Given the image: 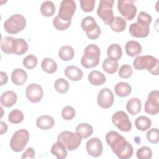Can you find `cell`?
<instances>
[{
  "label": "cell",
  "mask_w": 159,
  "mask_h": 159,
  "mask_svg": "<svg viewBox=\"0 0 159 159\" xmlns=\"http://www.w3.org/2000/svg\"><path fill=\"white\" fill-rule=\"evenodd\" d=\"M106 141L116 155L120 159L130 158L134 153L131 144L117 132L111 130L106 135Z\"/></svg>",
  "instance_id": "6da1fadb"
},
{
  "label": "cell",
  "mask_w": 159,
  "mask_h": 159,
  "mask_svg": "<svg viewBox=\"0 0 159 159\" xmlns=\"http://www.w3.org/2000/svg\"><path fill=\"white\" fill-rule=\"evenodd\" d=\"M28 47V44L24 39H14L7 36L2 38L1 40V49L6 54L14 53L22 55L27 52Z\"/></svg>",
  "instance_id": "7a4b0ae2"
},
{
  "label": "cell",
  "mask_w": 159,
  "mask_h": 159,
  "mask_svg": "<svg viewBox=\"0 0 159 159\" xmlns=\"http://www.w3.org/2000/svg\"><path fill=\"white\" fill-rule=\"evenodd\" d=\"M133 66L137 70L147 69L151 74L153 75H158V60L152 55L137 56L133 61Z\"/></svg>",
  "instance_id": "3957f363"
},
{
  "label": "cell",
  "mask_w": 159,
  "mask_h": 159,
  "mask_svg": "<svg viewBox=\"0 0 159 159\" xmlns=\"http://www.w3.org/2000/svg\"><path fill=\"white\" fill-rule=\"evenodd\" d=\"M101 50L96 44H89L84 50L81 58V65L86 68H93L98 66L100 61Z\"/></svg>",
  "instance_id": "277c9868"
},
{
  "label": "cell",
  "mask_w": 159,
  "mask_h": 159,
  "mask_svg": "<svg viewBox=\"0 0 159 159\" xmlns=\"http://www.w3.org/2000/svg\"><path fill=\"white\" fill-rule=\"evenodd\" d=\"M25 18L20 14L12 15L4 22V29L10 34H16L24 30L26 26Z\"/></svg>",
  "instance_id": "5b68a950"
},
{
  "label": "cell",
  "mask_w": 159,
  "mask_h": 159,
  "mask_svg": "<svg viewBox=\"0 0 159 159\" xmlns=\"http://www.w3.org/2000/svg\"><path fill=\"white\" fill-rule=\"evenodd\" d=\"M57 141L61 142L69 151H73L79 147L82 138L76 132L66 130L58 134Z\"/></svg>",
  "instance_id": "8992f818"
},
{
  "label": "cell",
  "mask_w": 159,
  "mask_h": 159,
  "mask_svg": "<svg viewBox=\"0 0 159 159\" xmlns=\"http://www.w3.org/2000/svg\"><path fill=\"white\" fill-rule=\"evenodd\" d=\"M29 140L28 130L22 129L17 130L12 136L10 140V147L15 152L22 151Z\"/></svg>",
  "instance_id": "52a82bcc"
},
{
  "label": "cell",
  "mask_w": 159,
  "mask_h": 159,
  "mask_svg": "<svg viewBox=\"0 0 159 159\" xmlns=\"http://www.w3.org/2000/svg\"><path fill=\"white\" fill-rule=\"evenodd\" d=\"M114 4V0H101L99 1L97 14L102 19L106 25H110L114 17L112 11Z\"/></svg>",
  "instance_id": "ba28073f"
},
{
  "label": "cell",
  "mask_w": 159,
  "mask_h": 159,
  "mask_svg": "<svg viewBox=\"0 0 159 159\" xmlns=\"http://www.w3.org/2000/svg\"><path fill=\"white\" fill-rule=\"evenodd\" d=\"M81 26L83 30L86 32L88 39L96 40L99 37L101 30L94 17L91 16L85 17L81 20Z\"/></svg>",
  "instance_id": "9c48e42d"
},
{
  "label": "cell",
  "mask_w": 159,
  "mask_h": 159,
  "mask_svg": "<svg viewBox=\"0 0 159 159\" xmlns=\"http://www.w3.org/2000/svg\"><path fill=\"white\" fill-rule=\"evenodd\" d=\"M117 9L121 15L128 20L134 19L137 11L134 1L132 0H119Z\"/></svg>",
  "instance_id": "30bf717a"
},
{
  "label": "cell",
  "mask_w": 159,
  "mask_h": 159,
  "mask_svg": "<svg viewBox=\"0 0 159 159\" xmlns=\"http://www.w3.org/2000/svg\"><path fill=\"white\" fill-rule=\"evenodd\" d=\"M114 125L122 132H129L132 129V123L127 114L123 111L116 112L112 116Z\"/></svg>",
  "instance_id": "8fae6325"
},
{
  "label": "cell",
  "mask_w": 159,
  "mask_h": 159,
  "mask_svg": "<svg viewBox=\"0 0 159 159\" xmlns=\"http://www.w3.org/2000/svg\"><path fill=\"white\" fill-rule=\"evenodd\" d=\"M76 3L73 0H63L61 2L58 16L64 21H71L76 10Z\"/></svg>",
  "instance_id": "7c38bea8"
},
{
  "label": "cell",
  "mask_w": 159,
  "mask_h": 159,
  "mask_svg": "<svg viewBox=\"0 0 159 159\" xmlns=\"http://www.w3.org/2000/svg\"><path fill=\"white\" fill-rule=\"evenodd\" d=\"M145 112L150 115H156L159 112V91L153 90L150 92L148 99L145 102Z\"/></svg>",
  "instance_id": "4fadbf2b"
},
{
  "label": "cell",
  "mask_w": 159,
  "mask_h": 159,
  "mask_svg": "<svg viewBox=\"0 0 159 159\" xmlns=\"http://www.w3.org/2000/svg\"><path fill=\"white\" fill-rule=\"evenodd\" d=\"M114 101V96L112 91L108 88H102L98 93L97 102L98 106L103 109L110 108Z\"/></svg>",
  "instance_id": "5bb4252c"
},
{
  "label": "cell",
  "mask_w": 159,
  "mask_h": 159,
  "mask_svg": "<svg viewBox=\"0 0 159 159\" xmlns=\"http://www.w3.org/2000/svg\"><path fill=\"white\" fill-rule=\"evenodd\" d=\"M25 95L27 99L33 103L40 101L43 96V89L37 83H31L26 88Z\"/></svg>",
  "instance_id": "9a60e30c"
},
{
  "label": "cell",
  "mask_w": 159,
  "mask_h": 159,
  "mask_svg": "<svg viewBox=\"0 0 159 159\" xmlns=\"http://www.w3.org/2000/svg\"><path fill=\"white\" fill-rule=\"evenodd\" d=\"M86 148L89 155L96 158L101 156L102 153L103 147L99 138L93 137L86 142Z\"/></svg>",
  "instance_id": "2e32d148"
},
{
  "label": "cell",
  "mask_w": 159,
  "mask_h": 159,
  "mask_svg": "<svg viewBox=\"0 0 159 159\" xmlns=\"http://www.w3.org/2000/svg\"><path fill=\"white\" fill-rule=\"evenodd\" d=\"M129 30L133 37L145 38L149 35L150 27L140 24L137 22L130 24Z\"/></svg>",
  "instance_id": "e0dca14e"
},
{
  "label": "cell",
  "mask_w": 159,
  "mask_h": 159,
  "mask_svg": "<svg viewBox=\"0 0 159 159\" xmlns=\"http://www.w3.org/2000/svg\"><path fill=\"white\" fill-rule=\"evenodd\" d=\"M0 99L2 106L10 107L16 103L17 97L16 93L13 91H7L1 94Z\"/></svg>",
  "instance_id": "ac0fdd59"
},
{
  "label": "cell",
  "mask_w": 159,
  "mask_h": 159,
  "mask_svg": "<svg viewBox=\"0 0 159 159\" xmlns=\"http://www.w3.org/2000/svg\"><path fill=\"white\" fill-rule=\"evenodd\" d=\"M27 80L26 71L21 68H16L13 70L11 74V80L17 86H21L25 84Z\"/></svg>",
  "instance_id": "d6986e66"
},
{
  "label": "cell",
  "mask_w": 159,
  "mask_h": 159,
  "mask_svg": "<svg viewBox=\"0 0 159 159\" xmlns=\"http://www.w3.org/2000/svg\"><path fill=\"white\" fill-rule=\"evenodd\" d=\"M64 73L65 76L69 80L73 81L81 80L83 76L82 70L78 67L73 65L68 66L65 68Z\"/></svg>",
  "instance_id": "ffe728a7"
},
{
  "label": "cell",
  "mask_w": 159,
  "mask_h": 159,
  "mask_svg": "<svg viewBox=\"0 0 159 159\" xmlns=\"http://www.w3.org/2000/svg\"><path fill=\"white\" fill-rule=\"evenodd\" d=\"M125 50L128 56L134 57L140 54L142 47L139 42L135 40H129L125 44Z\"/></svg>",
  "instance_id": "44dd1931"
},
{
  "label": "cell",
  "mask_w": 159,
  "mask_h": 159,
  "mask_svg": "<svg viewBox=\"0 0 159 159\" xmlns=\"http://www.w3.org/2000/svg\"><path fill=\"white\" fill-rule=\"evenodd\" d=\"M54 119L48 115H42L39 116L36 120L37 126L42 130L52 129L55 125Z\"/></svg>",
  "instance_id": "7402d4cb"
},
{
  "label": "cell",
  "mask_w": 159,
  "mask_h": 159,
  "mask_svg": "<svg viewBox=\"0 0 159 159\" xmlns=\"http://www.w3.org/2000/svg\"><path fill=\"white\" fill-rule=\"evenodd\" d=\"M88 81L94 86H100L105 83L106 79L105 75L99 71L93 70L88 76Z\"/></svg>",
  "instance_id": "603a6c76"
},
{
  "label": "cell",
  "mask_w": 159,
  "mask_h": 159,
  "mask_svg": "<svg viewBox=\"0 0 159 159\" xmlns=\"http://www.w3.org/2000/svg\"><path fill=\"white\" fill-rule=\"evenodd\" d=\"M141 101L137 98H132L130 99L126 104V109L127 112L132 116H135L139 113L141 111Z\"/></svg>",
  "instance_id": "cb8c5ba5"
},
{
  "label": "cell",
  "mask_w": 159,
  "mask_h": 159,
  "mask_svg": "<svg viewBox=\"0 0 159 159\" xmlns=\"http://www.w3.org/2000/svg\"><path fill=\"white\" fill-rule=\"evenodd\" d=\"M50 152L53 155L56 156L57 159L65 158L68 154L66 147L58 141H57L52 146Z\"/></svg>",
  "instance_id": "d4e9b609"
},
{
  "label": "cell",
  "mask_w": 159,
  "mask_h": 159,
  "mask_svg": "<svg viewBox=\"0 0 159 159\" xmlns=\"http://www.w3.org/2000/svg\"><path fill=\"white\" fill-rule=\"evenodd\" d=\"M76 132L82 138L86 139L90 137L93 133V128L88 123H81L76 127Z\"/></svg>",
  "instance_id": "484cf974"
},
{
  "label": "cell",
  "mask_w": 159,
  "mask_h": 159,
  "mask_svg": "<svg viewBox=\"0 0 159 159\" xmlns=\"http://www.w3.org/2000/svg\"><path fill=\"white\" fill-rule=\"evenodd\" d=\"M116 94L120 97H126L132 92L131 86L125 82L117 83L114 87Z\"/></svg>",
  "instance_id": "4316f807"
},
{
  "label": "cell",
  "mask_w": 159,
  "mask_h": 159,
  "mask_svg": "<svg viewBox=\"0 0 159 159\" xmlns=\"http://www.w3.org/2000/svg\"><path fill=\"white\" fill-rule=\"evenodd\" d=\"M75 55L73 48L70 45L62 46L58 51V57L63 61L71 60Z\"/></svg>",
  "instance_id": "83f0119b"
},
{
  "label": "cell",
  "mask_w": 159,
  "mask_h": 159,
  "mask_svg": "<svg viewBox=\"0 0 159 159\" xmlns=\"http://www.w3.org/2000/svg\"><path fill=\"white\" fill-rule=\"evenodd\" d=\"M41 67L43 71L47 73L52 74L57 71L58 66L56 61L52 58H45L42 61Z\"/></svg>",
  "instance_id": "f1b7e54d"
},
{
  "label": "cell",
  "mask_w": 159,
  "mask_h": 159,
  "mask_svg": "<svg viewBox=\"0 0 159 159\" xmlns=\"http://www.w3.org/2000/svg\"><path fill=\"white\" fill-rule=\"evenodd\" d=\"M119 67L117 60L111 58H106L102 63L103 70L109 74L114 73L117 71Z\"/></svg>",
  "instance_id": "f546056e"
},
{
  "label": "cell",
  "mask_w": 159,
  "mask_h": 159,
  "mask_svg": "<svg viewBox=\"0 0 159 159\" xmlns=\"http://www.w3.org/2000/svg\"><path fill=\"white\" fill-rule=\"evenodd\" d=\"M107 55L109 58L114 60H119L122 55V50L121 47L117 43L111 44L107 50Z\"/></svg>",
  "instance_id": "4dcf8cb0"
},
{
  "label": "cell",
  "mask_w": 159,
  "mask_h": 159,
  "mask_svg": "<svg viewBox=\"0 0 159 159\" xmlns=\"http://www.w3.org/2000/svg\"><path fill=\"white\" fill-rule=\"evenodd\" d=\"M135 125L138 130L140 131H145L151 127L152 121L148 117L144 116H140L135 119Z\"/></svg>",
  "instance_id": "1f68e13d"
},
{
  "label": "cell",
  "mask_w": 159,
  "mask_h": 159,
  "mask_svg": "<svg viewBox=\"0 0 159 159\" xmlns=\"http://www.w3.org/2000/svg\"><path fill=\"white\" fill-rule=\"evenodd\" d=\"M126 25V21L124 19L121 17L116 16L114 17L113 20L109 25L113 31L120 32L125 29Z\"/></svg>",
  "instance_id": "d6a6232c"
},
{
  "label": "cell",
  "mask_w": 159,
  "mask_h": 159,
  "mask_svg": "<svg viewBox=\"0 0 159 159\" xmlns=\"http://www.w3.org/2000/svg\"><path fill=\"white\" fill-rule=\"evenodd\" d=\"M55 12V7L53 2L51 1H44L40 6V12L45 17L52 16Z\"/></svg>",
  "instance_id": "836d02e7"
},
{
  "label": "cell",
  "mask_w": 159,
  "mask_h": 159,
  "mask_svg": "<svg viewBox=\"0 0 159 159\" xmlns=\"http://www.w3.org/2000/svg\"><path fill=\"white\" fill-rule=\"evenodd\" d=\"M54 88L58 93L65 94L69 89V83L64 78H58L54 83Z\"/></svg>",
  "instance_id": "e575fe53"
},
{
  "label": "cell",
  "mask_w": 159,
  "mask_h": 159,
  "mask_svg": "<svg viewBox=\"0 0 159 159\" xmlns=\"http://www.w3.org/2000/svg\"><path fill=\"white\" fill-rule=\"evenodd\" d=\"M24 114L19 109H14L10 112L8 116V120L12 124H19L23 121Z\"/></svg>",
  "instance_id": "d590c367"
},
{
  "label": "cell",
  "mask_w": 159,
  "mask_h": 159,
  "mask_svg": "<svg viewBox=\"0 0 159 159\" xmlns=\"http://www.w3.org/2000/svg\"><path fill=\"white\" fill-rule=\"evenodd\" d=\"M71 20L66 22L60 19L58 16H55L53 20V25L58 30L63 31L67 29L71 25Z\"/></svg>",
  "instance_id": "8d00e7d4"
},
{
  "label": "cell",
  "mask_w": 159,
  "mask_h": 159,
  "mask_svg": "<svg viewBox=\"0 0 159 159\" xmlns=\"http://www.w3.org/2000/svg\"><path fill=\"white\" fill-rule=\"evenodd\" d=\"M136 155L139 159H150L152 157V151L150 147L143 146L137 150Z\"/></svg>",
  "instance_id": "74e56055"
},
{
  "label": "cell",
  "mask_w": 159,
  "mask_h": 159,
  "mask_svg": "<svg viewBox=\"0 0 159 159\" xmlns=\"http://www.w3.org/2000/svg\"><path fill=\"white\" fill-rule=\"evenodd\" d=\"M37 62L38 60L37 57L32 54L28 55L27 56H26L24 58L22 61L24 66L29 70H32L34 68L37 66Z\"/></svg>",
  "instance_id": "f35d334b"
},
{
  "label": "cell",
  "mask_w": 159,
  "mask_h": 159,
  "mask_svg": "<svg viewBox=\"0 0 159 159\" xmlns=\"http://www.w3.org/2000/svg\"><path fill=\"white\" fill-rule=\"evenodd\" d=\"M75 109L71 106H66L64 107L61 111V117L66 120H70L73 119L75 117Z\"/></svg>",
  "instance_id": "ab89813d"
},
{
  "label": "cell",
  "mask_w": 159,
  "mask_h": 159,
  "mask_svg": "<svg viewBox=\"0 0 159 159\" xmlns=\"http://www.w3.org/2000/svg\"><path fill=\"white\" fill-rule=\"evenodd\" d=\"M133 73V70L130 65L125 64L122 65L119 70L118 75L121 78L127 79L130 78Z\"/></svg>",
  "instance_id": "60d3db41"
},
{
  "label": "cell",
  "mask_w": 159,
  "mask_h": 159,
  "mask_svg": "<svg viewBox=\"0 0 159 159\" xmlns=\"http://www.w3.org/2000/svg\"><path fill=\"white\" fill-rule=\"evenodd\" d=\"M152 20V16L145 11H141L137 17V22L145 26H150Z\"/></svg>",
  "instance_id": "b9f144b4"
},
{
  "label": "cell",
  "mask_w": 159,
  "mask_h": 159,
  "mask_svg": "<svg viewBox=\"0 0 159 159\" xmlns=\"http://www.w3.org/2000/svg\"><path fill=\"white\" fill-rule=\"evenodd\" d=\"M147 139L148 142L152 143H157L159 141L158 129L157 128H152L147 132Z\"/></svg>",
  "instance_id": "7bdbcfd3"
},
{
  "label": "cell",
  "mask_w": 159,
  "mask_h": 159,
  "mask_svg": "<svg viewBox=\"0 0 159 159\" xmlns=\"http://www.w3.org/2000/svg\"><path fill=\"white\" fill-rule=\"evenodd\" d=\"M80 3L82 10L86 12L93 11L95 6L94 0H81Z\"/></svg>",
  "instance_id": "ee69618b"
},
{
  "label": "cell",
  "mask_w": 159,
  "mask_h": 159,
  "mask_svg": "<svg viewBox=\"0 0 159 159\" xmlns=\"http://www.w3.org/2000/svg\"><path fill=\"white\" fill-rule=\"evenodd\" d=\"M35 150L32 147H29L23 153L21 158H34L35 157Z\"/></svg>",
  "instance_id": "f6af8a7d"
},
{
  "label": "cell",
  "mask_w": 159,
  "mask_h": 159,
  "mask_svg": "<svg viewBox=\"0 0 159 159\" xmlns=\"http://www.w3.org/2000/svg\"><path fill=\"white\" fill-rule=\"evenodd\" d=\"M0 76H1V85L3 86L7 83L8 81V76L7 74L4 71L0 72Z\"/></svg>",
  "instance_id": "bcb514c9"
},
{
  "label": "cell",
  "mask_w": 159,
  "mask_h": 159,
  "mask_svg": "<svg viewBox=\"0 0 159 159\" xmlns=\"http://www.w3.org/2000/svg\"><path fill=\"white\" fill-rule=\"evenodd\" d=\"M8 127L6 123L1 121V135H2L4 133H6Z\"/></svg>",
  "instance_id": "7dc6e473"
}]
</instances>
